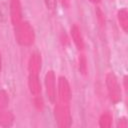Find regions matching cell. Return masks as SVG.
<instances>
[{
  "label": "cell",
  "mask_w": 128,
  "mask_h": 128,
  "mask_svg": "<svg viewBox=\"0 0 128 128\" xmlns=\"http://www.w3.org/2000/svg\"><path fill=\"white\" fill-rule=\"evenodd\" d=\"M15 39L21 46H30L35 39L34 29L28 22H21L15 26Z\"/></svg>",
  "instance_id": "6da1fadb"
},
{
  "label": "cell",
  "mask_w": 128,
  "mask_h": 128,
  "mask_svg": "<svg viewBox=\"0 0 128 128\" xmlns=\"http://www.w3.org/2000/svg\"><path fill=\"white\" fill-rule=\"evenodd\" d=\"M54 116L59 127H69L72 122L69 103L58 102L54 108Z\"/></svg>",
  "instance_id": "7a4b0ae2"
},
{
  "label": "cell",
  "mask_w": 128,
  "mask_h": 128,
  "mask_svg": "<svg viewBox=\"0 0 128 128\" xmlns=\"http://www.w3.org/2000/svg\"><path fill=\"white\" fill-rule=\"evenodd\" d=\"M105 82H106L107 91H108L110 100L114 103L119 102L121 100V88H120V85H119L118 80H117L116 76L114 75V73L109 72L106 75Z\"/></svg>",
  "instance_id": "3957f363"
},
{
  "label": "cell",
  "mask_w": 128,
  "mask_h": 128,
  "mask_svg": "<svg viewBox=\"0 0 128 128\" xmlns=\"http://www.w3.org/2000/svg\"><path fill=\"white\" fill-rule=\"evenodd\" d=\"M57 93H58V102L62 103H69L71 100V88L68 80L60 76L58 78V83H57Z\"/></svg>",
  "instance_id": "277c9868"
},
{
  "label": "cell",
  "mask_w": 128,
  "mask_h": 128,
  "mask_svg": "<svg viewBox=\"0 0 128 128\" xmlns=\"http://www.w3.org/2000/svg\"><path fill=\"white\" fill-rule=\"evenodd\" d=\"M45 86L48 99L54 102L56 99V78L53 71H48L45 75Z\"/></svg>",
  "instance_id": "5b68a950"
},
{
  "label": "cell",
  "mask_w": 128,
  "mask_h": 128,
  "mask_svg": "<svg viewBox=\"0 0 128 128\" xmlns=\"http://www.w3.org/2000/svg\"><path fill=\"white\" fill-rule=\"evenodd\" d=\"M9 10L11 22L15 27L22 22V6L20 0H10Z\"/></svg>",
  "instance_id": "8992f818"
},
{
  "label": "cell",
  "mask_w": 128,
  "mask_h": 128,
  "mask_svg": "<svg viewBox=\"0 0 128 128\" xmlns=\"http://www.w3.org/2000/svg\"><path fill=\"white\" fill-rule=\"evenodd\" d=\"M41 70V56L38 52H34L31 54L28 61V71L29 74L38 75Z\"/></svg>",
  "instance_id": "52a82bcc"
},
{
  "label": "cell",
  "mask_w": 128,
  "mask_h": 128,
  "mask_svg": "<svg viewBox=\"0 0 128 128\" xmlns=\"http://www.w3.org/2000/svg\"><path fill=\"white\" fill-rule=\"evenodd\" d=\"M70 33H71L73 42L76 45V47L78 48V50H83L84 49V40H83V36L81 34L80 28L76 24H74L70 29Z\"/></svg>",
  "instance_id": "ba28073f"
},
{
  "label": "cell",
  "mask_w": 128,
  "mask_h": 128,
  "mask_svg": "<svg viewBox=\"0 0 128 128\" xmlns=\"http://www.w3.org/2000/svg\"><path fill=\"white\" fill-rule=\"evenodd\" d=\"M28 88H29V91L32 95L39 96V94L41 93V84H40L38 75L29 74V76H28Z\"/></svg>",
  "instance_id": "9c48e42d"
},
{
  "label": "cell",
  "mask_w": 128,
  "mask_h": 128,
  "mask_svg": "<svg viewBox=\"0 0 128 128\" xmlns=\"http://www.w3.org/2000/svg\"><path fill=\"white\" fill-rule=\"evenodd\" d=\"M14 121V116L10 111L0 110V126L8 127L11 126Z\"/></svg>",
  "instance_id": "30bf717a"
},
{
  "label": "cell",
  "mask_w": 128,
  "mask_h": 128,
  "mask_svg": "<svg viewBox=\"0 0 128 128\" xmlns=\"http://www.w3.org/2000/svg\"><path fill=\"white\" fill-rule=\"evenodd\" d=\"M118 21L121 26V28L127 32L128 30V12L126 8H122L118 11Z\"/></svg>",
  "instance_id": "8fae6325"
},
{
  "label": "cell",
  "mask_w": 128,
  "mask_h": 128,
  "mask_svg": "<svg viewBox=\"0 0 128 128\" xmlns=\"http://www.w3.org/2000/svg\"><path fill=\"white\" fill-rule=\"evenodd\" d=\"M99 125L103 128H109L112 125V116L110 113L106 112L101 115L99 119Z\"/></svg>",
  "instance_id": "7c38bea8"
},
{
  "label": "cell",
  "mask_w": 128,
  "mask_h": 128,
  "mask_svg": "<svg viewBox=\"0 0 128 128\" xmlns=\"http://www.w3.org/2000/svg\"><path fill=\"white\" fill-rule=\"evenodd\" d=\"M9 103V96L5 90H0V110L6 109Z\"/></svg>",
  "instance_id": "4fadbf2b"
},
{
  "label": "cell",
  "mask_w": 128,
  "mask_h": 128,
  "mask_svg": "<svg viewBox=\"0 0 128 128\" xmlns=\"http://www.w3.org/2000/svg\"><path fill=\"white\" fill-rule=\"evenodd\" d=\"M79 70L82 74H86L87 71V61L84 55H81L79 57Z\"/></svg>",
  "instance_id": "5bb4252c"
},
{
  "label": "cell",
  "mask_w": 128,
  "mask_h": 128,
  "mask_svg": "<svg viewBox=\"0 0 128 128\" xmlns=\"http://www.w3.org/2000/svg\"><path fill=\"white\" fill-rule=\"evenodd\" d=\"M44 3L49 10H54L57 5V0H44Z\"/></svg>",
  "instance_id": "9a60e30c"
},
{
  "label": "cell",
  "mask_w": 128,
  "mask_h": 128,
  "mask_svg": "<svg viewBox=\"0 0 128 128\" xmlns=\"http://www.w3.org/2000/svg\"><path fill=\"white\" fill-rule=\"evenodd\" d=\"M118 126H120V127H127V121L123 118V119H121L120 121H119V123H118Z\"/></svg>",
  "instance_id": "2e32d148"
},
{
  "label": "cell",
  "mask_w": 128,
  "mask_h": 128,
  "mask_svg": "<svg viewBox=\"0 0 128 128\" xmlns=\"http://www.w3.org/2000/svg\"><path fill=\"white\" fill-rule=\"evenodd\" d=\"M1 67H2V60H1V53H0V71H1Z\"/></svg>",
  "instance_id": "e0dca14e"
},
{
  "label": "cell",
  "mask_w": 128,
  "mask_h": 128,
  "mask_svg": "<svg viewBox=\"0 0 128 128\" xmlns=\"http://www.w3.org/2000/svg\"><path fill=\"white\" fill-rule=\"evenodd\" d=\"M89 1H91V2H94V3H97V2H99L100 0H89Z\"/></svg>",
  "instance_id": "ac0fdd59"
}]
</instances>
